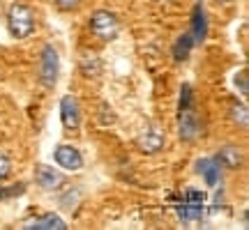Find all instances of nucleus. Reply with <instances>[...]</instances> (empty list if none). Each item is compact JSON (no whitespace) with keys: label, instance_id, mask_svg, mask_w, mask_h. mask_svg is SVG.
<instances>
[{"label":"nucleus","instance_id":"4468645a","mask_svg":"<svg viewBox=\"0 0 249 230\" xmlns=\"http://www.w3.org/2000/svg\"><path fill=\"white\" fill-rule=\"evenodd\" d=\"M192 49H194V39H192V35L178 37V42H176V46H173V58H176V62H185L187 58H189V53H192Z\"/></svg>","mask_w":249,"mask_h":230},{"label":"nucleus","instance_id":"4be33fe9","mask_svg":"<svg viewBox=\"0 0 249 230\" xmlns=\"http://www.w3.org/2000/svg\"><path fill=\"white\" fill-rule=\"evenodd\" d=\"M214 2H222V5H224V2H231V0H214Z\"/></svg>","mask_w":249,"mask_h":230},{"label":"nucleus","instance_id":"423d86ee","mask_svg":"<svg viewBox=\"0 0 249 230\" xmlns=\"http://www.w3.org/2000/svg\"><path fill=\"white\" fill-rule=\"evenodd\" d=\"M60 117H62V124L65 129L70 131H76L81 124V108H79V101L74 97H62L60 99Z\"/></svg>","mask_w":249,"mask_h":230},{"label":"nucleus","instance_id":"1a4fd4ad","mask_svg":"<svg viewBox=\"0 0 249 230\" xmlns=\"http://www.w3.org/2000/svg\"><path fill=\"white\" fill-rule=\"evenodd\" d=\"M166 145V138L161 131H155V129H148L143 131L139 138H136V148L143 152V154H157Z\"/></svg>","mask_w":249,"mask_h":230},{"label":"nucleus","instance_id":"2eb2a0df","mask_svg":"<svg viewBox=\"0 0 249 230\" xmlns=\"http://www.w3.org/2000/svg\"><path fill=\"white\" fill-rule=\"evenodd\" d=\"M81 71L88 76V79H95L102 74V62H99L97 55H83L81 58Z\"/></svg>","mask_w":249,"mask_h":230},{"label":"nucleus","instance_id":"39448f33","mask_svg":"<svg viewBox=\"0 0 249 230\" xmlns=\"http://www.w3.org/2000/svg\"><path fill=\"white\" fill-rule=\"evenodd\" d=\"M178 136L180 141L194 143L198 138V115L194 106L192 108H180L178 113Z\"/></svg>","mask_w":249,"mask_h":230},{"label":"nucleus","instance_id":"f3484780","mask_svg":"<svg viewBox=\"0 0 249 230\" xmlns=\"http://www.w3.org/2000/svg\"><path fill=\"white\" fill-rule=\"evenodd\" d=\"M194 106V92H192V85L185 83L182 90H180V108H192Z\"/></svg>","mask_w":249,"mask_h":230},{"label":"nucleus","instance_id":"6ab92c4d","mask_svg":"<svg viewBox=\"0 0 249 230\" xmlns=\"http://www.w3.org/2000/svg\"><path fill=\"white\" fill-rule=\"evenodd\" d=\"M23 189H26L23 184H18V186H5V189H0V198H12V196H21V194H23Z\"/></svg>","mask_w":249,"mask_h":230},{"label":"nucleus","instance_id":"0eeeda50","mask_svg":"<svg viewBox=\"0 0 249 230\" xmlns=\"http://www.w3.org/2000/svg\"><path fill=\"white\" fill-rule=\"evenodd\" d=\"M35 182L42 186V189H46V191H55V189H60V186L65 184V175L58 173V170H53L51 166L39 164V166H35Z\"/></svg>","mask_w":249,"mask_h":230},{"label":"nucleus","instance_id":"f8f14e48","mask_svg":"<svg viewBox=\"0 0 249 230\" xmlns=\"http://www.w3.org/2000/svg\"><path fill=\"white\" fill-rule=\"evenodd\" d=\"M23 228H28V230H65L67 223L62 221L60 216H55V214H44V216H37L33 221H28Z\"/></svg>","mask_w":249,"mask_h":230},{"label":"nucleus","instance_id":"412c9836","mask_svg":"<svg viewBox=\"0 0 249 230\" xmlns=\"http://www.w3.org/2000/svg\"><path fill=\"white\" fill-rule=\"evenodd\" d=\"M235 85H240V92H242V95H247V92H249V88H247V71L235 74Z\"/></svg>","mask_w":249,"mask_h":230},{"label":"nucleus","instance_id":"dca6fc26","mask_svg":"<svg viewBox=\"0 0 249 230\" xmlns=\"http://www.w3.org/2000/svg\"><path fill=\"white\" fill-rule=\"evenodd\" d=\"M231 120L235 124H240V127H247V120H249L247 117V106L235 101V104L231 106Z\"/></svg>","mask_w":249,"mask_h":230},{"label":"nucleus","instance_id":"6e6552de","mask_svg":"<svg viewBox=\"0 0 249 230\" xmlns=\"http://www.w3.org/2000/svg\"><path fill=\"white\" fill-rule=\"evenodd\" d=\"M55 164L65 170H81L83 168V157L71 145H58L55 148Z\"/></svg>","mask_w":249,"mask_h":230},{"label":"nucleus","instance_id":"f257e3e1","mask_svg":"<svg viewBox=\"0 0 249 230\" xmlns=\"http://www.w3.org/2000/svg\"><path fill=\"white\" fill-rule=\"evenodd\" d=\"M7 28L9 35L17 37V39H26L35 33V14L33 9L21 5V2H14L7 12Z\"/></svg>","mask_w":249,"mask_h":230},{"label":"nucleus","instance_id":"7ed1b4c3","mask_svg":"<svg viewBox=\"0 0 249 230\" xmlns=\"http://www.w3.org/2000/svg\"><path fill=\"white\" fill-rule=\"evenodd\" d=\"M203 203H205V194L198 189H187L185 194L180 196V203L176 205V212L185 223L189 221H198L203 216Z\"/></svg>","mask_w":249,"mask_h":230},{"label":"nucleus","instance_id":"9d476101","mask_svg":"<svg viewBox=\"0 0 249 230\" xmlns=\"http://www.w3.org/2000/svg\"><path fill=\"white\" fill-rule=\"evenodd\" d=\"M205 37H208V18H205L203 5L198 2L192 9V39H194V44H198Z\"/></svg>","mask_w":249,"mask_h":230},{"label":"nucleus","instance_id":"aec40b11","mask_svg":"<svg viewBox=\"0 0 249 230\" xmlns=\"http://www.w3.org/2000/svg\"><path fill=\"white\" fill-rule=\"evenodd\" d=\"M55 5L62 9V12H71L81 5V0H55Z\"/></svg>","mask_w":249,"mask_h":230},{"label":"nucleus","instance_id":"20e7f679","mask_svg":"<svg viewBox=\"0 0 249 230\" xmlns=\"http://www.w3.org/2000/svg\"><path fill=\"white\" fill-rule=\"evenodd\" d=\"M58 74H60L58 51H55L53 46H44V51H42V62H39V81H42V85H44V88H55Z\"/></svg>","mask_w":249,"mask_h":230},{"label":"nucleus","instance_id":"a211bd4d","mask_svg":"<svg viewBox=\"0 0 249 230\" xmlns=\"http://www.w3.org/2000/svg\"><path fill=\"white\" fill-rule=\"evenodd\" d=\"M9 173H12V164H9V159L0 152V182H5L9 177Z\"/></svg>","mask_w":249,"mask_h":230},{"label":"nucleus","instance_id":"f03ea898","mask_svg":"<svg viewBox=\"0 0 249 230\" xmlns=\"http://www.w3.org/2000/svg\"><path fill=\"white\" fill-rule=\"evenodd\" d=\"M90 33L95 37H99L102 42H113L118 35H120V21H118L116 14H111L107 9H99L95 12L88 21Z\"/></svg>","mask_w":249,"mask_h":230},{"label":"nucleus","instance_id":"9b49d317","mask_svg":"<svg viewBox=\"0 0 249 230\" xmlns=\"http://www.w3.org/2000/svg\"><path fill=\"white\" fill-rule=\"evenodd\" d=\"M217 166L219 168H226V170H235V168H240V164H242V152L238 150V148H222V150L217 152Z\"/></svg>","mask_w":249,"mask_h":230},{"label":"nucleus","instance_id":"ddd939ff","mask_svg":"<svg viewBox=\"0 0 249 230\" xmlns=\"http://www.w3.org/2000/svg\"><path fill=\"white\" fill-rule=\"evenodd\" d=\"M196 170H198V175H203L208 186H214L219 182V166L214 159H201L196 164Z\"/></svg>","mask_w":249,"mask_h":230}]
</instances>
